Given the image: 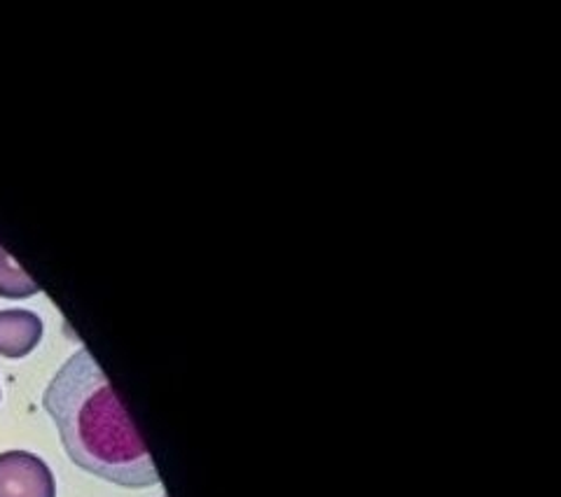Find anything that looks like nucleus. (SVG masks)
Listing matches in <instances>:
<instances>
[{
  "mask_svg": "<svg viewBox=\"0 0 561 497\" xmlns=\"http://www.w3.org/2000/svg\"><path fill=\"white\" fill-rule=\"evenodd\" d=\"M43 404L80 470L122 488L160 484L144 437L90 350L80 348L59 367Z\"/></svg>",
  "mask_w": 561,
  "mask_h": 497,
  "instance_id": "obj_1",
  "label": "nucleus"
},
{
  "mask_svg": "<svg viewBox=\"0 0 561 497\" xmlns=\"http://www.w3.org/2000/svg\"><path fill=\"white\" fill-rule=\"evenodd\" d=\"M0 497H57L55 474L35 453H0Z\"/></svg>",
  "mask_w": 561,
  "mask_h": 497,
  "instance_id": "obj_2",
  "label": "nucleus"
},
{
  "mask_svg": "<svg viewBox=\"0 0 561 497\" xmlns=\"http://www.w3.org/2000/svg\"><path fill=\"white\" fill-rule=\"evenodd\" d=\"M43 321L26 309L0 311V355L10 360L26 358L43 342Z\"/></svg>",
  "mask_w": 561,
  "mask_h": 497,
  "instance_id": "obj_3",
  "label": "nucleus"
},
{
  "mask_svg": "<svg viewBox=\"0 0 561 497\" xmlns=\"http://www.w3.org/2000/svg\"><path fill=\"white\" fill-rule=\"evenodd\" d=\"M41 292V286L35 282L14 257L0 245V297L3 299H26Z\"/></svg>",
  "mask_w": 561,
  "mask_h": 497,
  "instance_id": "obj_4",
  "label": "nucleus"
}]
</instances>
